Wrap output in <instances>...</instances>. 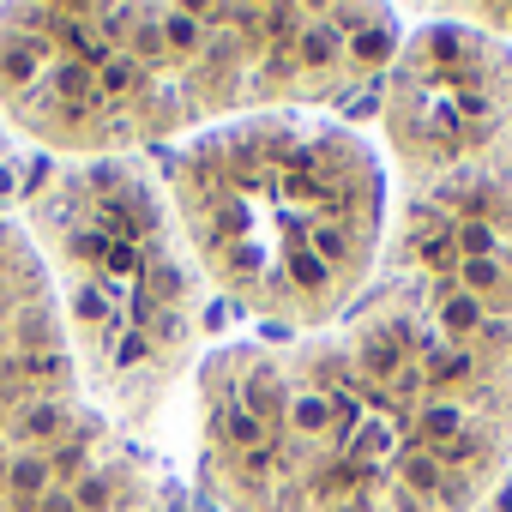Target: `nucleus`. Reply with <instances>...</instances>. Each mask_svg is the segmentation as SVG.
I'll return each instance as SVG.
<instances>
[{
  "mask_svg": "<svg viewBox=\"0 0 512 512\" xmlns=\"http://www.w3.org/2000/svg\"><path fill=\"white\" fill-rule=\"evenodd\" d=\"M476 512H512V464H506V476L494 482V494H488V500H482Z\"/></svg>",
  "mask_w": 512,
  "mask_h": 512,
  "instance_id": "7",
  "label": "nucleus"
},
{
  "mask_svg": "<svg viewBox=\"0 0 512 512\" xmlns=\"http://www.w3.org/2000/svg\"><path fill=\"white\" fill-rule=\"evenodd\" d=\"M398 49L386 7H7L0 115L67 163L133 157L187 127L320 109Z\"/></svg>",
  "mask_w": 512,
  "mask_h": 512,
  "instance_id": "2",
  "label": "nucleus"
},
{
  "mask_svg": "<svg viewBox=\"0 0 512 512\" xmlns=\"http://www.w3.org/2000/svg\"><path fill=\"white\" fill-rule=\"evenodd\" d=\"M398 175L368 290L199 368L223 512H476L512 464V49L440 19L380 97Z\"/></svg>",
  "mask_w": 512,
  "mask_h": 512,
  "instance_id": "1",
  "label": "nucleus"
},
{
  "mask_svg": "<svg viewBox=\"0 0 512 512\" xmlns=\"http://www.w3.org/2000/svg\"><path fill=\"white\" fill-rule=\"evenodd\" d=\"M25 241L85 398L115 428L157 422L205 338V278L163 181L133 157L55 163L25 199Z\"/></svg>",
  "mask_w": 512,
  "mask_h": 512,
  "instance_id": "4",
  "label": "nucleus"
},
{
  "mask_svg": "<svg viewBox=\"0 0 512 512\" xmlns=\"http://www.w3.org/2000/svg\"><path fill=\"white\" fill-rule=\"evenodd\" d=\"M7 133H13V121H7V115H0V163H7Z\"/></svg>",
  "mask_w": 512,
  "mask_h": 512,
  "instance_id": "8",
  "label": "nucleus"
},
{
  "mask_svg": "<svg viewBox=\"0 0 512 512\" xmlns=\"http://www.w3.org/2000/svg\"><path fill=\"white\" fill-rule=\"evenodd\" d=\"M0 512H163L145 458L85 398L49 278L0 217Z\"/></svg>",
  "mask_w": 512,
  "mask_h": 512,
  "instance_id": "5",
  "label": "nucleus"
},
{
  "mask_svg": "<svg viewBox=\"0 0 512 512\" xmlns=\"http://www.w3.org/2000/svg\"><path fill=\"white\" fill-rule=\"evenodd\" d=\"M458 25H470V31H482V37H512V7H470Z\"/></svg>",
  "mask_w": 512,
  "mask_h": 512,
  "instance_id": "6",
  "label": "nucleus"
},
{
  "mask_svg": "<svg viewBox=\"0 0 512 512\" xmlns=\"http://www.w3.org/2000/svg\"><path fill=\"white\" fill-rule=\"evenodd\" d=\"M163 193L199 278L241 314L290 332L332 326L368 290L386 247L380 151L314 109L199 133Z\"/></svg>",
  "mask_w": 512,
  "mask_h": 512,
  "instance_id": "3",
  "label": "nucleus"
}]
</instances>
